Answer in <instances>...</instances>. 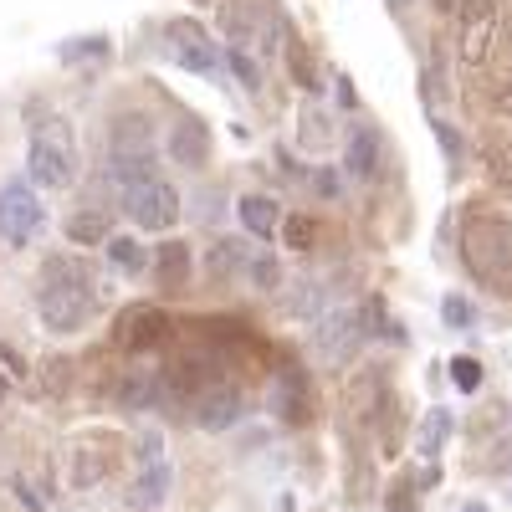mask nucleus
I'll list each match as a JSON object with an SVG mask.
<instances>
[{
  "instance_id": "f257e3e1",
  "label": "nucleus",
  "mask_w": 512,
  "mask_h": 512,
  "mask_svg": "<svg viewBox=\"0 0 512 512\" xmlns=\"http://www.w3.org/2000/svg\"><path fill=\"white\" fill-rule=\"evenodd\" d=\"M36 308L47 333H77L93 318V272L72 262L67 251H52L41 262V282H36Z\"/></svg>"
},
{
  "instance_id": "f03ea898",
  "label": "nucleus",
  "mask_w": 512,
  "mask_h": 512,
  "mask_svg": "<svg viewBox=\"0 0 512 512\" xmlns=\"http://www.w3.org/2000/svg\"><path fill=\"white\" fill-rule=\"evenodd\" d=\"M461 262L482 282H507L512 277V221L497 216V210H466Z\"/></svg>"
},
{
  "instance_id": "7ed1b4c3",
  "label": "nucleus",
  "mask_w": 512,
  "mask_h": 512,
  "mask_svg": "<svg viewBox=\"0 0 512 512\" xmlns=\"http://www.w3.org/2000/svg\"><path fill=\"white\" fill-rule=\"evenodd\" d=\"M26 164H31V180L41 190H67L77 180V139L57 113H36Z\"/></svg>"
},
{
  "instance_id": "20e7f679",
  "label": "nucleus",
  "mask_w": 512,
  "mask_h": 512,
  "mask_svg": "<svg viewBox=\"0 0 512 512\" xmlns=\"http://www.w3.org/2000/svg\"><path fill=\"white\" fill-rule=\"evenodd\" d=\"M108 169L118 175V185L159 175V169H154V128H149L144 113L113 118V128H108Z\"/></svg>"
},
{
  "instance_id": "39448f33",
  "label": "nucleus",
  "mask_w": 512,
  "mask_h": 512,
  "mask_svg": "<svg viewBox=\"0 0 512 512\" xmlns=\"http://www.w3.org/2000/svg\"><path fill=\"white\" fill-rule=\"evenodd\" d=\"M123 210L139 231H169L180 221V190L169 185L164 175H144L123 185Z\"/></svg>"
},
{
  "instance_id": "423d86ee",
  "label": "nucleus",
  "mask_w": 512,
  "mask_h": 512,
  "mask_svg": "<svg viewBox=\"0 0 512 512\" xmlns=\"http://www.w3.org/2000/svg\"><path fill=\"white\" fill-rule=\"evenodd\" d=\"M369 313L364 308H338V313H323L318 328H313V354L318 364H349L359 354V344L369 338Z\"/></svg>"
},
{
  "instance_id": "0eeeda50",
  "label": "nucleus",
  "mask_w": 512,
  "mask_h": 512,
  "mask_svg": "<svg viewBox=\"0 0 512 512\" xmlns=\"http://www.w3.org/2000/svg\"><path fill=\"white\" fill-rule=\"evenodd\" d=\"M497 41V0H461L456 6V52L466 67H487Z\"/></svg>"
},
{
  "instance_id": "6e6552de",
  "label": "nucleus",
  "mask_w": 512,
  "mask_h": 512,
  "mask_svg": "<svg viewBox=\"0 0 512 512\" xmlns=\"http://www.w3.org/2000/svg\"><path fill=\"white\" fill-rule=\"evenodd\" d=\"M169 333H175L169 313L154 308V303H139V308H128L113 323V349H123V354H154L159 344H169Z\"/></svg>"
},
{
  "instance_id": "1a4fd4ad",
  "label": "nucleus",
  "mask_w": 512,
  "mask_h": 512,
  "mask_svg": "<svg viewBox=\"0 0 512 512\" xmlns=\"http://www.w3.org/2000/svg\"><path fill=\"white\" fill-rule=\"evenodd\" d=\"M272 410H277V420H287V425H308V420H313L318 405H313V379H308L303 364H282V369H277Z\"/></svg>"
},
{
  "instance_id": "9d476101",
  "label": "nucleus",
  "mask_w": 512,
  "mask_h": 512,
  "mask_svg": "<svg viewBox=\"0 0 512 512\" xmlns=\"http://www.w3.org/2000/svg\"><path fill=\"white\" fill-rule=\"evenodd\" d=\"M113 466H118V446L108 436H82L72 446V461H67V482L77 492H88V487H98L113 472Z\"/></svg>"
},
{
  "instance_id": "9b49d317",
  "label": "nucleus",
  "mask_w": 512,
  "mask_h": 512,
  "mask_svg": "<svg viewBox=\"0 0 512 512\" xmlns=\"http://www.w3.org/2000/svg\"><path fill=\"white\" fill-rule=\"evenodd\" d=\"M190 410H195V420L205 425V431H226V425L241 420L246 395H241V384H236V379H221V384H210L205 395H195Z\"/></svg>"
},
{
  "instance_id": "f8f14e48",
  "label": "nucleus",
  "mask_w": 512,
  "mask_h": 512,
  "mask_svg": "<svg viewBox=\"0 0 512 512\" xmlns=\"http://www.w3.org/2000/svg\"><path fill=\"white\" fill-rule=\"evenodd\" d=\"M0 231H6L16 246H26L41 231V205L26 185H6L0 190Z\"/></svg>"
},
{
  "instance_id": "ddd939ff",
  "label": "nucleus",
  "mask_w": 512,
  "mask_h": 512,
  "mask_svg": "<svg viewBox=\"0 0 512 512\" xmlns=\"http://www.w3.org/2000/svg\"><path fill=\"white\" fill-rule=\"evenodd\" d=\"M164 41H169V52H175V62L190 67V72H216L221 67V52L210 47V36L195 21H175L164 31Z\"/></svg>"
},
{
  "instance_id": "4468645a",
  "label": "nucleus",
  "mask_w": 512,
  "mask_h": 512,
  "mask_svg": "<svg viewBox=\"0 0 512 512\" xmlns=\"http://www.w3.org/2000/svg\"><path fill=\"white\" fill-rule=\"evenodd\" d=\"M169 154H175L185 169H205L210 164V134H205V123L180 118L175 134H169Z\"/></svg>"
},
{
  "instance_id": "2eb2a0df",
  "label": "nucleus",
  "mask_w": 512,
  "mask_h": 512,
  "mask_svg": "<svg viewBox=\"0 0 512 512\" xmlns=\"http://www.w3.org/2000/svg\"><path fill=\"white\" fill-rule=\"evenodd\" d=\"M154 277H159V287H185V277H190V246L185 241H164L159 251H154Z\"/></svg>"
},
{
  "instance_id": "dca6fc26",
  "label": "nucleus",
  "mask_w": 512,
  "mask_h": 512,
  "mask_svg": "<svg viewBox=\"0 0 512 512\" xmlns=\"http://www.w3.org/2000/svg\"><path fill=\"white\" fill-rule=\"evenodd\" d=\"M159 374H149V369H123L118 379H113V395H118V405H128V410H139V405H149L154 395H159Z\"/></svg>"
},
{
  "instance_id": "f3484780",
  "label": "nucleus",
  "mask_w": 512,
  "mask_h": 512,
  "mask_svg": "<svg viewBox=\"0 0 512 512\" xmlns=\"http://www.w3.org/2000/svg\"><path fill=\"white\" fill-rule=\"evenodd\" d=\"M287 313H292V318H323V313H328V282L308 277L303 287H292V292H287Z\"/></svg>"
},
{
  "instance_id": "a211bd4d",
  "label": "nucleus",
  "mask_w": 512,
  "mask_h": 512,
  "mask_svg": "<svg viewBox=\"0 0 512 512\" xmlns=\"http://www.w3.org/2000/svg\"><path fill=\"white\" fill-rule=\"evenodd\" d=\"M67 236H72V246H98V241L113 236V226H108L103 210H72V216H67Z\"/></svg>"
},
{
  "instance_id": "6ab92c4d",
  "label": "nucleus",
  "mask_w": 512,
  "mask_h": 512,
  "mask_svg": "<svg viewBox=\"0 0 512 512\" xmlns=\"http://www.w3.org/2000/svg\"><path fill=\"white\" fill-rule=\"evenodd\" d=\"M36 390L47 395V400H62V395L72 390V359H62V354H47V359H41V369H36Z\"/></svg>"
},
{
  "instance_id": "aec40b11",
  "label": "nucleus",
  "mask_w": 512,
  "mask_h": 512,
  "mask_svg": "<svg viewBox=\"0 0 512 512\" xmlns=\"http://www.w3.org/2000/svg\"><path fill=\"white\" fill-rule=\"evenodd\" d=\"M277 200H267V195H246L241 200V226L251 231V236H272L277 231Z\"/></svg>"
},
{
  "instance_id": "412c9836",
  "label": "nucleus",
  "mask_w": 512,
  "mask_h": 512,
  "mask_svg": "<svg viewBox=\"0 0 512 512\" xmlns=\"http://www.w3.org/2000/svg\"><path fill=\"white\" fill-rule=\"evenodd\" d=\"M482 164H487V180H492L502 195H512V144H507V139H487Z\"/></svg>"
},
{
  "instance_id": "4be33fe9",
  "label": "nucleus",
  "mask_w": 512,
  "mask_h": 512,
  "mask_svg": "<svg viewBox=\"0 0 512 512\" xmlns=\"http://www.w3.org/2000/svg\"><path fill=\"white\" fill-rule=\"evenodd\" d=\"M287 72H292V82L297 88H318V62H313V52H308V41L303 36H287Z\"/></svg>"
},
{
  "instance_id": "5701e85b",
  "label": "nucleus",
  "mask_w": 512,
  "mask_h": 512,
  "mask_svg": "<svg viewBox=\"0 0 512 512\" xmlns=\"http://www.w3.org/2000/svg\"><path fill=\"white\" fill-rule=\"evenodd\" d=\"M446 436H451V415L446 410H431V415L420 420V431H415V451L420 456H441Z\"/></svg>"
},
{
  "instance_id": "b1692460",
  "label": "nucleus",
  "mask_w": 512,
  "mask_h": 512,
  "mask_svg": "<svg viewBox=\"0 0 512 512\" xmlns=\"http://www.w3.org/2000/svg\"><path fill=\"white\" fill-rule=\"evenodd\" d=\"M374 164H379V144H374V134H369V128H354V134H349V169H354V175H374Z\"/></svg>"
},
{
  "instance_id": "393cba45",
  "label": "nucleus",
  "mask_w": 512,
  "mask_h": 512,
  "mask_svg": "<svg viewBox=\"0 0 512 512\" xmlns=\"http://www.w3.org/2000/svg\"><path fill=\"white\" fill-rule=\"evenodd\" d=\"M164 487H169V466H164V461H154L149 472L139 477V487L128 492V502H134V507H154V502L164 497Z\"/></svg>"
},
{
  "instance_id": "a878e982",
  "label": "nucleus",
  "mask_w": 512,
  "mask_h": 512,
  "mask_svg": "<svg viewBox=\"0 0 512 512\" xmlns=\"http://www.w3.org/2000/svg\"><path fill=\"white\" fill-rule=\"evenodd\" d=\"M487 113H497V118H512V67H497V72H487Z\"/></svg>"
},
{
  "instance_id": "bb28decb",
  "label": "nucleus",
  "mask_w": 512,
  "mask_h": 512,
  "mask_svg": "<svg viewBox=\"0 0 512 512\" xmlns=\"http://www.w3.org/2000/svg\"><path fill=\"white\" fill-rule=\"evenodd\" d=\"M210 277H216V282H226L236 267H246V246H236V241H216V246H210Z\"/></svg>"
},
{
  "instance_id": "cd10ccee",
  "label": "nucleus",
  "mask_w": 512,
  "mask_h": 512,
  "mask_svg": "<svg viewBox=\"0 0 512 512\" xmlns=\"http://www.w3.org/2000/svg\"><path fill=\"white\" fill-rule=\"evenodd\" d=\"M282 231H287V246H297V251H313L318 246V221L313 216H287Z\"/></svg>"
},
{
  "instance_id": "c85d7f7f",
  "label": "nucleus",
  "mask_w": 512,
  "mask_h": 512,
  "mask_svg": "<svg viewBox=\"0 0 512 512\" xmlns=\"http://www.w3.org/2000/svg\"><path fill=\"white\" fill-rule=\"evenodd\" d=\"M374 395H379V374H374V369H369L364 379H354V384H349V400H354V410H359V415H374V405H379Z\"/></svg>"
},
{
  "instance_id": "c756f323",
  "label": "nucleus",
  "mask_w": 512,
  "mask_h": 512,
  "mask_svg": "<svg viewBox=\"0 0 512 512\" xmlns=\"http://www.w3.org/2000/svg\"><path fill=\"white\" fill-rule=\"evenodd\" d=\"M282 277H287V272H282V262H272V256L251 262V282L262 287V292H277V287H282Z\"/></svg>"
},
{
  "instance_id": "7c9ffc66",
  "label": "nucleus",
  "mask_w": 512,
  "mask_h": 512,
  "mask_svg": "<svg viewBox=\"0 0 512 512\" xmlns=\"http://www.w3.org/2000/svg\"><path fill=\"white\" fill-rule=\"evenodd\" d=\"M303 144H308V149H323V144H328V118H323L318 108L303 113Z\"/></svg>"
},
{
  "instance_id": "2f4dec72",
  "label": "nucleus",
  "mask_w": 512,
  "mask_h": 512,
  "mask_svg": "<svg viewBox=\"0 0 512 512\" xmlns=\"http://www.w3.org/2000/svg\"><path fill=\"white\" fill-rule=\"evenodd\" d=\"M451 379L461 384V390H477V384H482V369H477V359H456V364H451Z\"/></svg>"
},
{
  "instance_id": "473e14b6",
  "label": "nucleus",
  "mask_w": 512,
  "mask_h": 512,
  "mask_svg": "<svg viewBox=\"0 0 512 512\" xmlns=\"http://www.w3.org/2000/svg\"><path fill=\"white\" fill-rule=\"evenodd\" d=\"M446 323L466 328V323H472V303H466V297H446Z\"/></svg>"
},
{
  "instance_id": "72a5a7b5",
  "label": "nucleus",
  "mask_w": 512,
  "mask_h": 512,
  "mask_svg": "<svg viewBox=\"0 0 512 512\" xmlns=\"http://www.w3.org/2000/svg\"><path fill=\"white\" fill-rule=\"evenodd\" d=\"M113 262H118V267H139L144 256H139V246H128V241H113Z\"/></svg>"
},
{
  "instance_id": "f704fd0d",
  "label": "nucleus",
  "mask_w": 512,
  "mask_h": 512,
  "mask_svg": "<svg viewBox=\"0 0 512 512\" xmlns=\"http://www.w3.org/2000/svg\"><path fill=\"white\" fill-rule=\"evenodd\" d=\"M390 512H415V492H410V482H400V487L390 492Z\"/></svg>"
},
{
  "instance_id": "c9c22d12",
  "label": "nucleus",
  "mask_w": 512,
  "mask_h": 512,
  "mask_svg": "<svg viewBox=\"0 0 512 512\" xmlns=\"http://www.w3.org/2000/svg\"><path fill=\"white\" fill-rule=\"evenodd\" d=\"M318 190H323V195H328V200H333V195H338V180H333V175H328V169H318Z\"/></svg>"
},
{
  "instance_id": "e433bc0d",
  "label": "nucleus",
  "mask_w": 512,
  "mask_h": 512,
  "mask_svg": "<svg viewBox=\"0 0 512 512\" xmlns=\"http://www.w3.org/2000/svg\"><path fill=\"white\" fill-rule=\"evenodd\" d=\"M6 390H11V374L0 369V405H6Z\"/></svg>"
},
{
  "instance_id": "4c0bfd02",
  "label": "nucleus",
  "mask_w": 512,
  "mask_h": 512,
  "mask_svg": "<svg viewBox=\"0 0 512 512\" xmlns=\"http://www.w3.org/2000/svg\"><path fill=\"white\" fill-rule=\"evenodd\" d=\"M507 41H512V21H507Z\"/></svg>"
},
{
  "instance_id": "58836bf2",
  "label": "nucleus",
  "mask_w": 512,
  "mask_h": 512,
  "mask_svg": "<svg viewBox=\"0 0 512 512\" xmlns=\"http://www.w3.org/2000/svg\"><path fill=\"white\" fill-rule=\"evenodd\" d=\"M466 512H482V507H466Z\"/></svg>"
},
{
  "instance_id": "ea45409f",
  "label": "nucleus",
  "mask_w": 512,
  "mask_h": 512,
  "mask_svg": "<svg viewBox=\"0 0 512 512\" xmlns=\"http://www.w3.org/2000/svg\"><path fill=\"white\" fill-rule=\"evenodd\" d=\"M195 6H205V0H195Z\"/></svg>"
}]
</instances>
